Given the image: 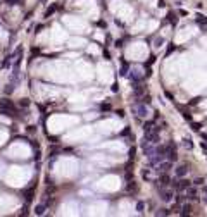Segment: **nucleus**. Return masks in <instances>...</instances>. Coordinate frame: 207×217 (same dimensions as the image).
<instances>
[{"instance_id":"f257e3e1","label":"nucleus","mask_w":207,"mask_h":217,"mask_svg":"<svg viewBox=\"0 0 207 217\" xmlns=\"http://www.w3.org/2000/svg\"><path fill=\"white\" fill-rule=\"evenodd\" d=\"M133 112L137 114L138 117H149V107H145V104H138V105H133Z\"/></svg>"},{"instance_id":"f03ea898","label":"nucleus","mask_w":207,"mask_h":217,"mask_svg":"<svg viewBox=\"0 0 207 217\" xmlns=\"http://www.w3.org/2000/svg\"><path fill=\"white\" fill-rule=\"evenodd\" d=\"M145 133H159V128L155 126L154 122H147L145 126H143V135Z\"/></svg>"},{"instance_id":"7ed1b4c3","label":"nucleus","mask_w":207,"mask_h":217,"mask_svg":"<svg viewBox=\"0 0 207 217\" xmlns=\"http://www.w3.org/2000/svg\"><path fill=\"white\" fill-rule=\"evenodd\" d=\"M131 78L133 79H141L143 78V71H141V67H133L131 69Z\"/></svg>"},{"instance_id":"20e7f679","label":"nucleus","mask_w":207,"mask_h":217,"mask_svg":"<svg viewBox=\"0 0 207 217\" xmlns=\"http://www.w3.org/2000/svg\"><path fill=\"white\" fill-rule=\"evenodd\" d=\"M161 198H162L164 202H169V200L173 198V190H162L161 191Z\"/></svg>"},{"instance_id":"39448f33","label":"nucleus","mask_w":207,"mask_h":217,"mask_svg":"<svg viewBox=\"0 0 207 217\" xmlns=\"http://www.w3.org/2000/svg\"><path fill=\"white\" fill-rule=\"evenodd\" d=\"M188 172V165H180L176 169V176L178 178H181V176H185V174Z\"/></svg>"},{"instance_id":"423d86ee","label":"nucleus","mask_w":207,"mask_h":217,"mask_svg":"<svg viewBox=\"0 0 207 217\" xmlns=\"http://www.w3.org/2000/svg\"><path fill=\"white\" fill-rule=\"evenodd\" d=\"M176 188H178V190H188V188H190V183H188V181H183V179H181V181H178Z\"/></svg>"},{"instance_id":"0eeeda50","label":"nucleus","mask_w":207,"mask_h":217,"mask_svg":"<svg viewBox=\"0 0 207 217\" xmlns=\"http://www.w3.org/2000/svg\"><path fill=\"white\" fill-rule=\"evenodd\" d=\"M45 208H47V207H45L43 203H42V205H36L35 214H36V215H42V214H45Z\"/></svg>"},{"instance_id":"6e6552de","label":"nucleus","mask_w":207,"mask_h":217,"mask_svg":"<svg viewBox=\"0 0 207 217\" xmlns=\"http://www.w3.org/2000/svg\"><path fill=\"white\" fill-rule=\"evenodd\" d=\"M69 43H71V47H81L85 41H83V40H76V38H74V40H71Z\"/></svg>"},{"instance_id":"1a4fd4ad","label":"nucleus","mask_w":207,"mask_h":217,"mask_svg":"<svg viewBox=\"0 0 207 217\" xmlns=\"http://www.w3.org/2000/svg\"><path fill=\"white\" fill-rule=\"evenodd\" d=\"M154 43H155V48H159V47H162L164 40H162V38H157V40H155V41H154Z\"/></svg>"},{"instance_id":"9d476101","label":"nucleus","mask_w":207,"mask_h":217,"mask_svg":"<svg viewBox=\"0 0 207 217\" xmlns=\"http://www.w3.org/2000/svg\"><path fill=\"white\" fill-rule=\"evenodd\" d=\"M183 145H185V147H192V141H190V140H185V143H183Z\"/></svg>"}]
</instances>
